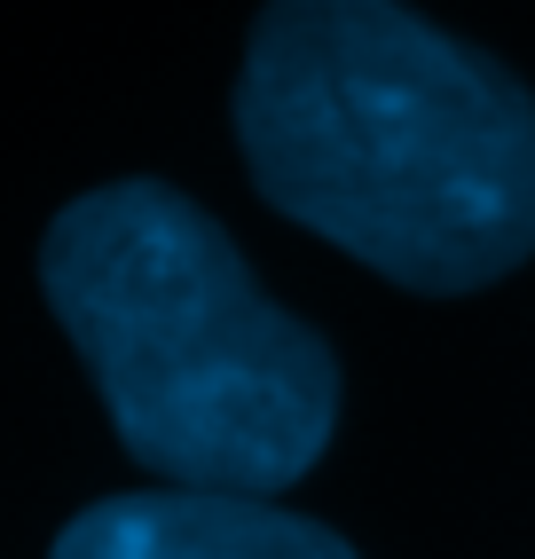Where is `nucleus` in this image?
Listing matches in <instances>:
<instances>
[{"label": "nucleus", "instance_id": "1", "mask_svg": "<svg viewBox=\"0 0 535 559\" xmlns=\"http://www.w3.org/2000/svg\"><path fill=\"white\" fill-rule=\"evenodd\" d=\"M237 151L284 221L402 292H480L535 252V95L402 0H268Z\"/></svg>", "mask_w": 535, "mask_h": 559}, {"label": "nucleus", "instance_id": "2", "mask_svg": "<svg viewBox=\"0 0 535 559\" xmlns=\"http://www.w3.org/2000/svg\"><path fill=\"white\" fill-rule=\"evenodd\" d=\"M40 292L71 331L127 457L174 489L276 497L323 457L338 362L252 284L228 229L166 181H103L40 237Z\"/></svg>", "mask_w": 535, "mask_h": 559}, {"label": "nucleus", "instance_id": "3", "mask_svg": "<svg viewBox=\"0 0 535 559\" xmlns=\"http://www.w3.org/2000/svg\"><path fill=\"white\" fill-rule=\"evenodd\" d=\"M48 559H355L347 536L268 497L228 489H127L87 504Z\"/></svg>", "mask_w": 535, "mask_h": 559}]
</instances>
